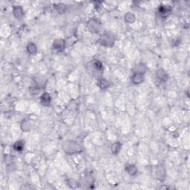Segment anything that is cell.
Here are the masks:
<instances>
[{"label": "cell", "instance_id": "1", "mask_svg": "<svg viewBox=\"0 0 190 190\" xmlns=\"http://www.w3.org/2000/svg\"><path fill=\"white\" fill-rule=\"evenodd\" d=\"M115 41V38L113 34L109 33H105L100 36L99 39V43L101 46L105 47H112L114 46Z\"/></svg>", "mask_w": 190, "mask_h": 190}, {"label": "cell", "instance_id": "2", "mask_svg": "<svg viewBox=\"0 0 190 190\" xmlns=\"http://www.w3.org/2000/svg\"><path fill=\"white\" fill-rule=\"evenodd\" d=\"M65 151L68 154H74V153H78L82 152V148L80 147L78 143H75V142H71V143L66 145Z\"/></svg>", "mask_w": 190, "mask_h": 190}, {"label": "cell", "instance_id": "3", "mask_svg": "<svg viewBox=\"0 0 190 190\" xmlns=\"http://www.w3.org/2000/svg\"><path fill=\"white\" fill-rule=\"evenodd\" d=\"M101 23L96 19H91L88 22V28L93 33H97L100 28Z\"/></svg>", "mask_w": 190, "mask_h": 190}, {"label": "cell", "instance_id": "4", "mask_svg": "<svg viewBox=\"0 0 190 190\" xmlns=\"http://www.w3.org/2000/svg\"><path fill=\"white\" fill-rule=\"evenodd\" d=\"M172 11V8L169 5H162L159 7L158 12L162 17L166 18L170 14Z\"/></svg>", "mask_w": 190, "mask_h": 190}, {"label": "cell", "instance_id": "5", "mask_svg": "<svg viewBox=\"0 0 190 190\" xmlns=\"http://www.w3.org/2000/svg\"><path fill=\"white\" fill-rule=\"evenodd\" d=\"M65 48V43L63 39H56L55 41L53 42V48L57 50V51L61 52L63 51V50Z\"/></svg>", "mask_w": 190, "mask_h": 190}, {"label": "cell", "instance_id": "6", "mask_svg": "<svg viewBox=\"0 0 190 190\" xmlns=\"http://www.w3.org/2000/svg\"><path fill=\"white\" fill-rule=\"evenodd\" d=\"M156 77L162 81V82H166L168 80V74H167L165 71L162 68H159L156 71Z\"/></svg>", "mask_w": 190, "mask_h": 190}, {"label": "cell", "instance_id": "7", "mask_svg": "<svg viewBox=\"0 0 190 190\" xmlns=\"http://www.w3.org/2000/svg\"><path fill=\"white\" fill-rule=\"evenodd\" d=\"M144 80L143 74L140 73H134L132 77V81L134 84H140Z\"/></svg>", "mask_w": 190, "mask_h": 190}, {"label": "cell", "instance_id": "8", "mask_svg": "<svg viewBox=\"0 0 190 190\" xmlns=\"http://www.w3.org/2000/svg\"><path fill=\"white\" fill-rule=\"evenodd\" d=\"M51 98L48 93H44L40 97V102L44 106L49 105V104L51 103Z\"/></svg>", "mask_w": 190, "mask_h": 190}, {"label": "cell", "instance_id": "9", "mask_svg": "<svg viewBox=\"0 0 190 190\" xmlns=\"http://www.w3.org/2000/svg\"><path fill=\"white\" fill-rule=\"evenodd\" d=\"M13 12H14V15L16 19H22L24 15L23 10L19 6L14 7V10H13Z\"/></svg>", "mask_w": 190, "mask_h": 190}, {"label": "cell", "instance_id": "10", "mask_svg": "<svg viewBox=\"0 0 190 190\" xmlns=\"http://www.w3.org/2000/svg\"><path fill=\"white\" fill-rule=\"evenodd\" d=\"M126 171L130 174L131 176H134L137 173V169L134 165H132V164H127L125 168Z\"/></svg>", "mask_w": 190, "mask_h": 190}, {"label": "cell", "instance_id": "11", "mask_svg": "<svg viewBox=\"0 0 190 190\" xmlns=\"http://www.w3.org/2000/svg\"><path fill=\"white\" fill-rule=\"evenodd\" d=\"M110 85V83L108 82V80H105V79H101L99 80L98 82V86L100 87V88L102 90H105L106 88H108Z\"/></svg>", "mask_w": 190, "mask_h": 190}, {"label": "cell", "instance_id": "12", "mask_svg": "<svg viewBox=\"0 0 190 190\" xmlns=\"http://www.w3.org/2000/svg\"><path fill=\"white\" fill-rule=\"evenodd\" d=\"M146 70V65H145L144 64H143V63H140V64H138L135 66L133 71H134V73H140V74H143Z\"/></svg>", "mask_w": 190, "mask_h": 190}, {"label": "cell", "instance_id": "13", "mask_svg": "<svg viewBox=\"0 0 190 190\" xmlns=\"http://www.w3.org/2000/svg\"><path fill=\"white\" fill-rule=\"evenodd\" d=\"M121 146H122V145H121V143H120V142H116L115 143H114V144L112 146V147H111L112 152L113 153V154H117L118 152H119L120 150Z\"/></svg>", "mask_w": 190, "mask_h": 190}, {"label": "cell", "instance_id": "14", "mask_svg": "<svg viewBox=\"0 0 190 190\" xmlns=\"http://www.w3.org/2000/svg\"><path fill=\"white\" fill-rule=\"evenodd\" d=\"M24 146H25V145H24L23 142L21 141V140H19V141H16V143L14 144V149L16 151L21 152L24 149Z\"/></svg>", "mask_w": 190, "mask_h": 190}, {"label": "cell", "instance_id": "15", "mask_svg": "<svg viewBox=\"0 0 190 190\" xmlns=\"http://www.w3.org/2000/svg\"><path fill=\"white\" fill-rule=\"evenodd\" d=\"M125 20L127 22H129V23H132V22H134L135 21V16L132 13H127L125 15Z\"/></svg>", "mask_w": 190, "mask_h": 190}, {"label": "cell", "instance_id": "16", "mask_svg": "<svg viewBox=\"0 0 190 190\" xmlns=\"http://www.w3.org/2000/svg\"><path fill=\"white\" fill-rule=\"evenodd\" d=\"M27 50L31 54H34V53H36L37 49H36V46L33 43H29L27 46Z\"/></svg>", "mask_w": 190, "mask_h": 190}, {"label": "cell", "instance_id": "17", "mask_svg": "<svg viewBox=\"0 0 190 190\" xmlns=\"http://www.w3.org/2000/svg\"><path fill=\"white\" fill-rule=\"evenodd\" d=\"M93 66H94V69L97 70V71H100L102 68V63L99 60H94L93 62Z\"/></svg>", "mask_w": 190, "mask_h": 190}, {"label": "cell", "instance_id": "18", "mask_svg": "<svg viewBox=\"0 0 190 190\" xmlns=\"http://www.w3.org/2000/svg\"><path fill=\"white\" fill-rule=\"evenodd\" d=\"M55 8L58 13H63L65 11V5L64 4H62V3L56 4Z\"/></svg>", "mask_w": 190, "mask_h": 190}, {"label": "cell", "instance_id": "19", "mask_svg": "<svg viewBox=\"0 0 190 190\" xmlns=\"http://www.w3.org/2000/svg\"><path fill=\"white\" fill-rule=\"evenodd\" d=\"M94 6L97 10H99L102 7V2H94Z\"/></svg>", "mask_w": 190, "mask_h": 190}]
</instances>
